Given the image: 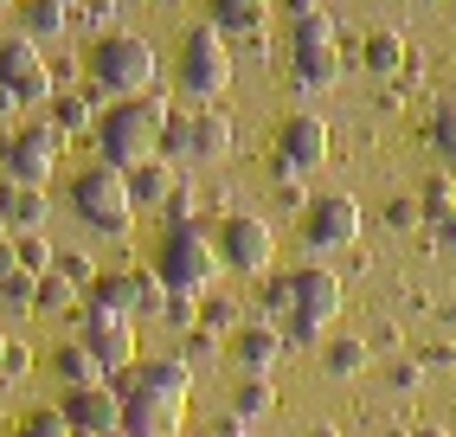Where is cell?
<instances>
[{"instance_id":"cell-10","label":"cell","mask_w":456,"mask_h":437,"mask_svg":"<svg viewBox=\"0 0 456 437\" xmlns=\"http://www.w3.org/2000/svg\"><path fill=\"white\" fill-rule=\"evenodd\" d=\"M0 90L20 103V110H33V103H52L58 97V71L45 65V52L33 39H0Z\"/></svg>"},{"instance_id":"cell-4","label":"cell","mask_w":456,"mask_h":437,"mask_svg":"<svg viewBox=\"0 0 456 437\" xmlns=\"http://www.w3.org/2000/svg\"><path fill=\"white\" fill-rule=\"evenodd\" d=\"M71 212L103 238H129L135 232V200H129V174L110 161H90L84 174H71Z\"/></svg>"},{"instance_id":"cell-1","label":"cell","mask_w":456,"mask_h":437,"mask_svg":"<svg viewBox=\"0 0 456 437\" xmlns=\"http://www.w3.org/2000/svg\"><path fill=\"white\" fill-rule=\"evenodd\" d=\"M167 122H174L167 90H148V97L110 103L103 122H97V161L123 168V174L142 168V161H155V154H161V136H167Z\"/></svg>"},{"instance_id":"cell-26","label":"cell","mask_w":456,"mask_h":437,"mask_svg":"<svg viewBox=\"0 0 456 437\" xmlns=\"http://www.w3.org/2000/svg\"><path fill=\"white\" fill-rule=\"evenodd\" d=\"M296 58V90H328L334 78H341V52L322 45V52H289Z\"/></svg>"},{"instance_id":"cell-9","label":"cell","mask_w":456,"mask_h":437,"mask_svg":"<svg viewBox=\"0 0 456 437\" xmlns=\"http://www.w3.org/2000/svg\"><path fill=\"white\" fill-rule=\"evenodd\" d=\"M77 341L90 354H97L103 367V380H116V373H129L142 367V341H135V316H116V309H97V302H84V316H77Z\"/></svg>"},{"instance_id":"cell-46","label":"cell","mask_w":456,"mask_h":437,"mask_svg":"<svg viewBox=\"0 0 456 437\" xmlns=\"http://www.w3.org/2000/svg\"><path fill=\"white\" fill-rule=\"evenodd\" d=\"M411 437H456V431H444V425H418Z\"/></svg>"},{"instance_id":"cell-13","label":"cell","mask_w":456,"mask_h":437,"mask_svg":"<svg viewBox=\"0 0 456 437\" xmlns=\"http://www.w3.org/2000/svg\"><path fill=\"white\" fill-rule=\"evenodd\" d=\"M58 418L71 425V437H116L123 431V392L110 380L103 386H77V392L58 399Z\"/></svg>"},{"instance_id":"cell-20","label":"cell","mask_w":456,"mask_h":437,"mask_svg":"<svg viewBox=\"0 0 456 437\" xmlns=\"http://www.w3.org/2000/svg\"><path fill=\"white\" fill-rule=\"evenodd\" d=\"M180 174L167 154H155V161H142V168H129V200H135V212H161L174 194H180Z\"/></svg>"},{"instance_id":"cell-35","label":"cell","mask_w":456,"mask_h":437,"mask_svg":"<svg viewBox=\"0 0 456 437\" xmlns=\"http://www.w3.org/2000/svg\"><path fill=\"white\" fill-rule=\"evenodd\" d=\"M386 226H392V232H418V226H424L418 194H392V200H386Z\"/></svg>"},{"instance_id":"cell-15","label":"cell","mask_w":456,"mask_h":437,"mask_svg":"<svg viewBox=\"0 0 456 437\" xmlns=\"http://www.w3.org/2000/svg\"><path fill=\"white\" fill-rule=\"evenodd\" d=\"M341 302H347V290H341V276H334L328 264H302L296 270V316L302 322L328 328L334 316H341Z\"/></svg>"},{"instance_id":"cell-12","label":"cell","mask_w":456,"mask_h":437,"mask_svg":"<svg viewBox=\"0 0 456 437\" xmlns=\"http://www.w3.org/2000/svg\"><path fill=\"white\" fill-rule=\"evenodd\" d=\"M328 122L322 116H309V110H296V116H283V129H277V148H270V168L277 174H315L322 161H328Z\"/></svg>"},{"instance_id":"cell-52","label":"cell","mask_w":456,"mask_h":437,"mask_svg":"<svg viewBox=\"0 0 456 437\" xmlns=\"http://www.w3.org/2000/svg\"><path fill=\"white\" fill-rule=\"evenodd\" d=\"M450 174H456V168H450Z\"/></svg>"},{"instance_id":"cell-7","label":"cell","mask_w":456,"mask_h":437,"mask_svg":"<svg viewBox=\"0 0 456 437\" xmlns=\"http://www.w3.org/2000/svg\"><path fill=\"white\" fill-rule=\"evenodd\" d=\"M212 244H219V264L232 276H264L270 264H277V226L257 212H232L212 226Z\"/></svg>"},{"instance_id":"cell-37","label":"cell","mask_w":456,"mask_h":437,"mask_svg":"<svg viewBox=\"0 0 456 437\" xmlns=\"http://www.w3.org/2000/svg\"><path fill=\"white\" fill-rule=\"evenodd\" d=\"M277 328H283V341H289V348H322V341H328V328L302 322V316H289V322H277Z\"/></svg>"},{"instance_id":"cell-8","label":"cell","mask_w":456,"mask_h":437,"mask_svg":"<svg viewBox=\"0 0 456 437\" xmlns=\"http://www.w3.org/2000/svg\"><path fill=\"white\" fill-rule=\"evenodd\" d=\"M161 154L174 168H212V161H225V154H232V122L219 110H193V116L174 110L167 136H161Z\"/></svg>"},{"instance_id":"cell-28","label":"cell","mask_w":456,"mask_h":437,"mask_svg":"<svg viewBox=\"0 0 456 437\" xmlns=\"http://www.w3.org/2000/svg\"><path fill=\"white\" fill-rule=\"evenodd\" d=\"M264 316H277V322L296 316V270H270L264 276Z\"/></svg>"},{"instance_id":"cell-38","label":"cell","mask_w":456,"mask_h":437,"mask_svg":"<svg viewBox=\"0 0 456 437\" xmlns=\"http://www.w3.org/2000/svg\"><path fill=\"white\" fill-rule=\"evenodd\" d=\"M386 380H392V392H418L424 386V360H392Z\"/></svg>"},{"instance_id":"cell-50","label":"cell","mask_w":456,"mask_h":437,"mask_svg":"<svg viewBox=\"0 0 456 437\" xmlns=\"http://www.w3.org/2000/svg\"><path fill=\"white\" fill-rule=\"evenodd\" d=\"M58 7H71V0H58Z\"/></svg>"},{"instance_id":"cell-30","label":"cell","mask_w":456,"mask_h":437,"mask_svg":"<svg viewBox=\"0 0 456 437\" xmlns=\"http://www.w3.org/2000/svg\"><path fill=\"white\" fill-rule=\"evenodd\" d=\"M418 206H424V226L444 218V212H456V174H431V180H424V194H418Z\"/></svg>"},{"instance_id":"cell-32","label":"cell","mask_w":456,"mask_h":437,"mask_svg":"<svg viewBox=\"0 0 456 437\" xmlns=\"http://www.w3.org/2000/svg\"><path fill=\"white\" fill-rule=\"evenodd\" d=\"M200 328L206 334H238V328H245V322H238V302L232 296H206L200 302Z\"/></svg>"},{"instance_id":"cell-3","label":"cell","mask_w":456,"mask_h":437,"mask_svg":"<svg viewBox=\"0 0 456 437\" xmlns=\"http://www.w3.org/2000/svg\"><path fill=\"white\" fill-rule=\"evenodd\" d=\"M90 84H97L110 103L148 97V90H161V58L142 33H110V39L90 45Z\"/></svg>"},{"instance_id":"cell-23","label":"cell","mask_w":456,"mask_h":437,"mask_svg":"<svg viewBox=\"0 0 456 437\" xmlns=\"http://www.w3.org/2000/svg\"><path fill=\"white\" fill-rule=\"evenodd\" d=\"M65 20H71V7H58V0H20L13 33L39 45V39H58V33H65Z\"/></svg>"},{"instance_id":"cell-16","label":"cell","mask_w":456,"mask_h":437,"mask_svg":"<svg viewBox=\"0 0 456 437\" xmlns=\"http://www.w3.org/2000/svg\"><path fill=\"white\" fill-rule=\"evenodd\" d=\"M283 328L277 322H251V328H238L232 334V360H238V373H245V380H270V367L283 360Z\"/></svg>"},{"instance_id":"cell-19","label":"cell","mask_w":456,"mask_h":437,"mask_svg":"<svg viewBox=\"0 0 456 437\" xmlns=\"http://www.w3.org/2000/svg\"><path fill=\"white\" fill-rule=\"evenodd\" d=\"M206 26L212 33H225V39H264V26H270V0H206Z\"/></svg>"},{"instance_id":"cell-48","label":"cell","mask_w":456,"mask_h":437,"mask_svg":"<svg viewBox=\"0 0 456 437\" xmlns=\"http://www.w3.org/2000/svg\"><path fill=\"white\" fill-rule=\"evenodd\" d=\"M0 367H7V334H0Z\"/></svg>"},{"instance_id":"cell-25","label":"cell","mask_w":456,"mask_h":437,"mask_svg":"<svg viewBox=\"0 0 456 437\" xmlns=\"http://www.w3.org/2000/svg\"><path fill=\"white\" fill-rule=\"evenodd\" d=\"M360 58H367V71H379V78H405V65H411V52H405V39L399 33H367V45H360Z\"/></svg>"},{"instance_id":"cell-44","label":"cell","mask_w":456,"mask_h":437,"mask_svg":"<svg viewBox=\"0 0 456 437\" xmlns=\"http://www.w3.org/2000/svg\"><path fill=\"white\" fill-rule=\"evenodd\" d=\"M7 270H20V251H13V238L0 232V276H7Z\"/></svg>"},{"instance_id":"cell-34","label":"cell","mask_w":456,"mask_h":437,"mask_svg":"<svg viewBox=\"0 0 456 437\" xmlns=\"http://www.w3.org/2000/svg\"><path fill=\"white\" fill-rule=\"evenodd\" d=\"M13 251H20V270H33V276H45V270L58 264V251L45 244V232H26V238H13Z\"/></svg>"},{"instance_id":"cell-43","label":"cell","mask_w":456,"mask_h":437,"mask_svg":"<svg viewBox=\"0 0 456 437\" xmlns=\"http://www.w3.org/2000/svg\"><path fill=\"white\" fill-rule=\"evenodd\" d=\"M206 437H257V431H251V425H238V418H219Z\"/></svg>"},{"instance_id":"cell-41","label":"cell","mask_w":456,"mask_h":437,"mask_svg":"<svg viewBox=\"0 0 456 437\" xmlns=\"http://www.w3.org/2000/svg\"><path fill=\"white\" fill-rule=\"evenodd\" d=\"M431 244H437V251H450V258H456V212L431 218Z\"/></svg>"},{"instance_id":"cell-33","label":"cell","mask_w":456,"mask_h":437,"mask_svg":"<svg viewBox=\"0 0 456 437\" xmlns=\"http://www.w3.org/2000/svg\"><path fill=\"white\" fill-rule=\"evenodd\" d=\"M0 302L7 309H39V276L33 270H7L0 276Z\"/></svg>"},{"instance_id":"cell-27","label":"cell","mask_w":456,"mask_h":437,"mask_svg":"<svg viewBox=\"0 0 456 437\" xmlns=\"http://www.w3.org/2000/svg\"><path fill=\"white\" fill-rule=\"evenodd\" d=\"M322 45H334V20H328V13L289 20V52H322Z\"/></svg>"},{"instance_id":"cell-17","label":"cell","mask_w":456,"mask_h":437,"mask_svg":"<svg viewBox=\"0 0 456 437\" xmlns=\"http://www.w3.org/2000/svg\"><path fill=\"white\" fill-rule=\"evenodd\" d=\"M103 110H110V97H103V90L97 84H65V90H58V97H52V122H58V136H97V122H103Z\"/></svg>"},{"instance_id":"cell-21","label":"cell","mask_w":456,"mask_h":437,"mask_svg":"<svg viewBox=\"0 0 456 437\" xmlns=\"http://www.w3.org/2000/svg\"><path fill=\"white\" fill-rule=\"evenodd\" d=\"M322 367H328V380H360V373L373 367V341H360V334H328V341H322Z\"/></svg>"},{"instance_id":"cell-18","label":"cell","mask_w":456,"mask_h":437,"mask_svg":"<svg viewBox=\"0 0 456 437\" xmlns=\"http://www.w3.org/2000/svg\"><path fill=\"white\" fill-rule=\"evenodd\" d=\"M45 218H52L45 186H13V180H0V232H7V238L45 232Z\"/></svg>"},{"instance_id":"cell-40","label":"cell","mask_w":456,"mask_h":437,"mask_svg":"<svg viewBox=\"0 0 456 437\" xmlns=\"http://www.w3.org/2000/svg\"><path fill=\"white\" fill-rule=\"evenodd\" d=\"M7 380H26V373H33V348H20V341H7Z\"/></svg>"},{"instance_id":"cell-45","label":"cell","mask_w":456,"mask_h":437,"mask_svg":"<svg viewBox=\"0 0 456 437\" xmlns=\"http://www.w3.org/2000/svg\"><path fill=\"white\" fill-rule=\"evenodd\" d=\"M289 7V20H302V13H322V0H283Z\"/></svg>"},{"instance_id":"cell-36","label":"cell","mask_w":456,"mask_h":437,"mask_svg":"<svg viewBox=\"0 0 456 437\" xmlns=\"http://www.w3.org/2000/svg\"><path fill=\"white\" fill-rule=\"evenodd\" d=\"M200 302H206V296H167L161 322H174V328H187V334H193V328H200Z\"/></svg>"},{"instance_id":"cell-39","label":"cell","mask_w":456,"mask_h":437,"mask_svg":"<svg viewBox=\"0 0 456 437\" xmlns=\"http://www.w3.org/2000/svg\"><path fill=\"white\" fill-rule=\"evenodd\" d=\"M424 373H444V367H456V341H424Z\"/></svg>"},{"instance_id":"cell-14","label":"cell","mask_w":456,"mask_h":437,"mask_svg":"<svg viewBox=\"0 0 456 437\" xmlns=\"http://www.w3.org/2000/svg\"><path fill=\"white\" fill-rule=\"evenodd\" d=\"M187 431V405L161 392H129L123 399V437H180Z\"/></svg>"},{"instance_id":"cell-5","label":"cell","mask_w":456,"mask_h":437,"mask_svg":"<svg viewBox=\"0 0 456 437\" xmlns=\"http://www.w3.org/2000/svg\"><path fill=\"white\" fill-rule=\"evenodd\" d=\"M180 90H187L193 103H219L225 84H232V39L212 33V26H193L187 39H180Z\"/></svg>"},{"instance_id":"cell-31","label":"cell","mask_w":456,"mask_h":437,"mask_svg":"<svg viewBox=\"0 0 456 437\" xmlns=\"http://www.w3.org/2000/svg\"><path fill=\"white\" fill-rule=\"evenodd\" d=\"M77 296H84V290H71L58 270L39 276V316H65V309H77Z\"/></svg>"},{"instance_id":"cell-49","label":"cell","mask_w":456,"mask_h":437,"mask_svg":"<svg viewBox=\"0 0 456 437\" xmlns=\"http://www.w3.org/2000/svg\"><path fill=\"white\" fill-rule=\"evenodd\" d=\"M7 7H13V0H0V13H7Z\"/></svg>"},{"instance_id":"cell-2","label":"cell","mask_w":456,"mask_h":437,"mask_svg":"<svg viewBox=\"0 0 456 437\" xmlns=\"http://www.w3.org/2000/svg\"><path fill=\"white\" fill-rule=\"evenodd\" d=\"M219 244H212V226H167L155 244V276L167 284V296H212L219 284Z\"/></svg>"},{"instance_id":"cell-51","label":"cell","mask_w":456,"mask_h":437,"mask_svg":"<svg viewBox=\"0 0 456 437\" xmlns=\"http://www.w3.org/2000/svg\"><path fill=\"white\" fill-rule=\"evenodd\" d=\"M116 437H123V431H116Z\"/></svg>"},{"instance_id":"cell-29","label":"cell","mask_w":456,"mask_h":437,"mask_svg":"<svg viewBox=\"0 0 456 437\" xmlns=\"http://www.w3.org/2000/svg\"><path fill=\"white\" fill-rule=\"evenodd\" d=\"M424 142H431L444 161L456 168V103H437V110H431V122H424Z\"/></svg>"},{"instance_id":"cell-22","label":"cell","mask_w":456,"mask_h":437,"mask_svg":"<svg viewBox=\"0 0 456 437\" xmlns=\"http://www.w3.org/2000/svg\"><path fill=\"white\" fill-rule=\"evenodd\" d=\"M52 373L65 380V392H77V386H103V367H97V354H90L77 334L52 348Z\"/></svg>"},{"instance_id":"cell-47","label":"cell","mask_w":456,"mask_h":437,"mask_svg":"<svg viewBox=\"0 0 456 437\" xmlns=\"http://www.w3.org/2000/svg\"><path fill=\"white\" fill-rule=\"evenodd\" d=\"M302 437H341V431H334V425H309V431H302Z\"/></svg>"},{"instance_id":"cell-24","label":"cell","mask_w":456,"mask_h":437,"mask_svg":"<svg viewBox=\"0 0 456 437\" xmlns=\"http://www.w3.org/2000/svg\"><path fill=\"white\" fill-rule=\"evenodd\" d=\"M270 412H277V380H238V386H232V418H238V425L257 431Z\"/></svg>"},{"instance_id":"cell-6","label":"cell","mask_w":456,"mask_h":437,"mask_svg":"<svg viewBox=\"0 0 456 437\" xmlns=\"http://www.w3.org/2000/svg\"><path fill=\"white\" fill-rule=\"evenodd\" d=\"M58 154H65L58 122H20L13 136H0V180H13V186H45V180L58 174Z\"/></svg>"},{"instance_id":"cell-11","label":"cell","mask_w":456,"mask_h":437,"mask_svg":"<svg viewBox=\"0 0 456 437\" xmlns=\"http://www.w3.org/2000/svg\"><path fill=\"white\" fill-rule=\"evenodd\" d=\"M360 200L354 194H315L309 212H302V244L309 251H347V244L360 238Z\"/></svg>"},{"instance_id":"cell-42","label":"cell","mask_w":456,"mask_h":437,"mask_svg":"<svg viewBox=\"0 0 456 437\" xmlns=\"http://www.w3.org/2000/svg\"><path fill=\"white\" fill-rule=\"evenodd\" d=\"M84 13H90V26H103V39H110V20H116V0H90V7H84Z\"/></svg>"}]
</instances>
